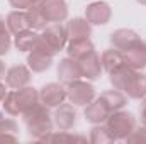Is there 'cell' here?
Instances as JSON below:
<instances>
[{"instance_id":"cell-1","label":"cell","mask_w":146,"mask_h":144,"mask_svg":"<svg viewBox=\"0 0 146 144\" xmlns=\"http://www.w3.org/2000/svg\"><path fill=\"white\" fill-rule=\"evenodd\" d=\"M36 104H39V90L27 85V87L15 88V90L10 88V92H7L2 102V108L7 115L17 117V115H22L31 107H34Z\"/></svg>"},{"instance_id":"cell-2","label":"cell","mask_w":146,"mask_h":144,"mask_svg":"<svg viewBox=\"0 0 146 144\" xmlns=\"http://www.w3.org/2000/svg\"><path fill=\"white\" fill-rule=\"evenodd\" d=\"M22 120H24V126H26L29 136L34 139H39V141L46 134H49L54 127L53 114L49 112V107L41 102L36 104L34 107H31L29 110H26L22 114Z\"/></svg>"},{"instance_id":"cell-3","label":"cell","mask_w":146,"mask_h":144,"mask_svg":"<svg viewBox=\"0 0 146 144\" xmlns=\"http://www.w3.org/2000/svg\"><path fill=\"white\" fill-rule=\"evenodd\" d=\"M66 44H68L66 26L63 22H53V24H48L41 31L34 48L46 51L51 56H56L60 51H63L66 48Z\"/></svg>"},{"instance_id":"cell-4","label":"cell","mask_w":146,"mask_h":144,"mask_svg":"<svg viewBox=\"0 0 146 144\" xmlns=\"http://www.w3.org/2000/svg\"><path fill=\"white\" fill-rule=\"evenodd\" d=\"M106 126L109 127L110 134L114 136L115 141H124L136 127V117L121 108V110H115V112H110V115L106 120Z\"/></svg>"},{"instance_id":"cell-5","label":"cell","mask_w":146,"mask_h":144,"mask_svg":"<svg viewBox=\"0 0 146 144\" xmlns=\"http://www.w3.org/2000/svg\"><path fill=\"white\" fill-rule=\"evenodd\" d=\"M95 95H97L95 87L88 80L80 78V80L72 81L70 85H66V100L73 105L85 107L95 98Z\"/></svg>"},{"instance_id":"cell-6","label":"cell","mask_w":146,"mask_h":144,"mask_svg":"<svg viewBox=\"0 0 146 144\" xmlns=\"http://www.w3.org/2000/svg\"><path fill=\"white\" fill-rule=\"evenodd\" d=\"M122 59L124 65H127L133 70H145L146 68V41L138 37L133 44H129L126 49H122Z\"/></svg>"},{"instance_id":"cell-7","label":"cell","mask_w":146,"mask_h":144,"mask_svg":"<svg viewBox=\"0 0 146 144\" xmlns=\"http://www.w3.org/2000/svg\"><path fill=\"white\" fill-rule=\"evenodd\" d=\"M65 100H66V85H63L61 81L46 83L39 90V102L48 105L49 108L61 105Z\"/></svg>"},{"instance_id":"cell-8","label":"cell","mask_w":146,"mask_h":144,"mask_svg":"<svg viewBox=\"0 0 146 144\" xmlns=\"http://www.w3.org/2000/svg\"><path fill=\"white\" fill-rule=\"evenodd\" d=\"M112 17V9L104 0H94L85 9V19L92 26H106Z\"/></svg>"},{"instance_id":"cell-9","label":"cell","mask_w":146,"mask_h":144,"mask_svg":"<svg viewBox=\"0 0 146 144\" xmlns=\"http://www.w3.org/2000/svg\"><path fill=\"white\" fill-rule=\"evenodd\" d=\"M76 110L73 104H66L63 102L61 105L54 107V114H53V122L54 127H58V131H72L76 126Z\"/></svg>"},{"instance_id":"cell-10","label":"cell","mask_w":146,"mask_h":144,"mask_svg":"<svg viewBox=\"0 0 146 144\" xmlns=\"http://www.w3.org/2000/svg\"><path fill=\"white\" fill-rule=\"evenodd\" d=\"M5 85L12 90L27 87L33 80V71L27 65H14L5 71Z\"/></svg>"},{"instance_id":"cell-11","label":"cell","mask_w":146,"mask_h":144,"mask_svg":"<svg viewBox=\"0 0 146 144\" xmlns=\"http://www.w3.org/2000/svg\"><path fill=\"white\" fill-rule=\"evenodd\" d=\"M78 65H80L82 78H85L88 81H95V80H99L102 76L104 68H102V63H100V56L95 51H92L87 56L80 58L78 59Z\"/></svg>"},{"instance_id":"cell-12","label":"cell","mask_w":146,"mask_h":144,"mask_svg":"<svg viewBox=\"0 0 146 144\" xmlns=\"http://www.w3.org/2000/svg\"><path fill=\"white\" fill-rule=\"evenodd\" d=\"M41 10L49 24L65 22L68 19V3L65 0H44L41 3Z\"/></svg>"},{"instance_id":"cell-13","label":"cell","mask_w":146,"mask_h":144,"mask_svg":"<svg viewBox=\"0 0 146 144\" xmlns=\"http://www.w3.org/2000/svg\"><path fill=\"white\" fill-rule=\"evenodd\" d=\"M56 75H58V80H60L63 85H70L75 80H80V78H82V71H80L78 61L73 59V58H70V56L60 59L58 68H56Z\"/></svg>"},{"instance_id":"cell-14","label":"cell","mask_w":146,"mask_h":144,"mask_svg":"<svg viewBox=\"0 0 146 144\" xmlns=\"http://www.w3.org/2000/svg\"><path fill=\"white\" fill-rule=\"evenodd\" d=\"M109 115H110L109 107L99 97H95L88 105H85V110H83V117L90 124H104Z\"/></svg>"},{"instance_id":"cell-15","label":"cell","mask_w":146,"mask_h":144,"mask_svg":"<svg viewBox=\"0 0 146 144\" xmlns=\"http://www.w3.org/2000/svg\"><path fill=\"white\" fill-rule=\"evenodd\" d=\"M122 92L127 95V98H133V100L145 98L146 97V75L134 70V73L127 80V83H126Z\"/></svg>"},{"instance_id":"cell-16","label":"cell","mask_w":146,"mask_h":144,"mask_svg":"<svg viewBox=\"0 0 146 144\" xmlns=\"http://www.w3.org/2000/svg\"><path fill=\"white\" fill-rule=\"evenodd\" d=\"M53 58L54 56L48 54L46 51L34 48L33 51L27 53V66L33 73H44L53 66Z\"/></svg>"},{"instance_id":"cell-17","label":"cell","mask_w":146,"mask_h":144,"mask_svg":"<svg viewBox=\"0 0 146 144\" xmlns=\"http://www.w3.org/2000/svg\"><path fill=\"white\" fill-rule=\"evenodd\" d=\"M68 39H85L92 36V24L85 17H73L66 24Z\"/></svg>"},{"instance_id":"cell-18","label":"cell","mask_w":146,"mask_h":144,"mask_svg":"<svg viewBox=\"0 0 146 144\" xmlns=\"http://www.w3.org/2000/svg\"><path fill=\"white\" fill-rule=\"evenodd\" d=\"M139 37V34L133 29H127V27H121V29H115L110 32V46L115 48V49H126L129 44H133L136 39Z\"/></svg>"},{"instance_id":"cell-19","label":"cell","mask_w":146,"mask_h":144,"mask_svg":"<svg viewBox=\"0 0 146 144\" xmlns=\"http://www.w3.org/2000/svg\"><path fill=\"white\" fill-rule=\"evenodd\" d=\"M95 51V46L94 42L90 41V37H85V39H68V44H66V53L68 56L73 59H80L83 56H87L88 53Z\"/></svg>"},{"instance_id":"cell-20","label":"cell","mask_w":146,"mask_h":144,"mask_svg":"<svg viewBox=\"0 0 146 144\" xmlns=\"http://www.w3.org/2000/svg\"><path fill=\"white\" fill-rule=\"evenodd\" d=\"M37 37H39L37 31L24 29V31H21V32H17L14 36V46L21 53H29V51L34 49V46H36V42H37Z\"/></svg>"},{"instance_id":"cell-21","label":"cell","mask_w":146,"mask_h":144,"mask_svg":"<svg viewBox=\"0 0 146 144\" xmlns=\"http://www.w3.org/2000/svg\"><path fill=\"white\" fill-rule=\"evenodd\" d=\"M104 100V104L109 107L110 112H115V110H121L127 105V95L117 88H112V90H106L100 93V97Z\"/></svg>"},{"instance_id":"cell-22","label":"cell","mask_w":146,"mask_h":144,"mask_svg":"<svg viewBox=\"0 0 146 144\" xmlns=\"http://www.w3.org/2000/svg\"><path fill=\"white\" fill-rule=\"evenodd\" d=\"M5 24H7V29L12 36H15L17 32L24 31V29H29V24H27V15H26V10H12L7 14L5 17Z\"/></svg>"},{"instance_id":"cell-23","label":"cell","mask_w":146,"mask_h":144,"mask_svg":"<svg viewBox=\"0 0 146 144\" xmlns=\"http://www.w3.org/2000/svg\"><path fill=\"white\" fill-rule=\"evenodd\" d=\"M100 63H102L104 71L110 73L112 70H115V68H119L121 65H124L122 51H121V49H115V48L106 49V51L100 54Z\"/></svg>"},{"instance_id":"cell-24","label":"cell","mask_w":146,"mask_h":144,"mask_svg":"<svg viewBox=\"0 0 146 144\" xmlns=\"http://www.w3.org/2000/svg\"><path fill=\"white\" fill-rule=\"evenodd\" d=\"M19 126L14 119H0V143H17Z\"/></svg>"},{"instance_id":"cell-25","label":"cell","mask_w":146,"mask_h":144,"mask_svg":"<svg viewBox=\"0 0 146 144\" xmlns=\"http://www.w3.org/2000/svg\"><path fill=\"white\" fill-rule=\"evenodd\" d=\"M134 73L133 68H129L127 65H121L119 68H115V70H112L109 73V81L110 85L114 87V88H117V90H124V87H126V83H127V80L131 78V75Z\"/></svg>"},{"instance_id":"cell-26","label":"cell","mask_w":146,"mask_h":144,"mask_svg":"<svg viewBox=\"0 0 146 144\" xmlns=\"http://www.w3.org/2000/svg\"><path fill=\"white\" fill-rule=\"evenodd\" d=\"M88 141L92 144H109L114 143V136L110 134L109 127L104 124H94V127L90 129V136H88Z\"/></svg>"},{"instance_id":"cell-27","label":"cell","mask_w":146,"mask_h":144,"mask_svg":"<svg viewBox=\"0 0 146 144\" xmlns=\"http://www.w3.org/2000/svg\"><path fill=\"white\" fill-rule=\"evenodd\" d=\"M26 15H27V24H29V29L33 31H42L49 22L46 20V17L42 15V10H41V3L39 5H34L31 9L26 10Z\"/></svg>"},{"instance_id":"cell-28","label":"cell","mask_w":146,"mask_h":144,"mask_svg":"<svg viewBox=\"0 0 146 144\" xmlns=\"http://www.w3.org/2000/svg\"><path fill=\"white\" fill-rule=\"evenodd\" d=\"M124 141H126V143H129V144H139V143L146 144V126H143V124H141L139 127L136 126V127H134V131H133V132L124 139Z\"/></svg>"},{"instance_id":"cell-29","label":"cell","mask_w":146,"mask_h":144,"mask_svg":"<svg viewBox=\"0 0 146 144\" xmlns=\"http://www.w3.org/2000/svg\"><path fill=\"white\" fill-rule=\"evenodd\" d=\"M12 46H14L12 34H10L9 31L2 32V34H0V56H5V54L10 51V48H12Z\"/></svg>"},{"instance_id":"cell-30","label":"cell","mask_w":146,"mask_h":144,"mask_svg":"<svg viewBox=\"0 0 146 144\" xmlns=\"http://www.w3.org/2000/svg\"><path fill=\"white\" fill-rule=\"evenodd\" d=\"M42 2L44 0H9L10 7L12 9H17V10H27V9H31L34 5L42 3Z\"/></svg>"},{"instance_id":"cell-31","label":"cell","mask_w":146,"mask_h":144,"mask_svg":"<svg viewBox=\"0 0 146 144\" xmlns=\"http://www.w3.org/2000/svg\"><path fill=\"white\" fill-rule=\"evenodd\" d=\"M139 117H141V124L146 126V97L141 98V105H139Z\"/></svg>"},{"instance_id":"cell-32","label":"cell","mask_w":146,"mask_h":144,"mask_svg":"<svg viewBox=\"0 0 146 144\" xmlns=\"http://www.w3.org/2000/svg\"><path fill=\"white\" fill-rule=\"evenodd\" d=\"M7 85H5V81H2L0 80V104L3 102V98H5V95H7Z\"/></svg>"},{"instance_id":"cell-33","label":"cell","mask_w":146,"mask_h":144,"mask_svg":"<svg viewBox=\"0 0 146 144\" xmlns=\"http://www.w3.org/2000/svg\"><path fill=\"white\" fill-rule=\"evenodd\" d=\"M5 31H9V29H7V24H5V17L0 15V34L5 32Z\"/></svg>"},{"instance_id":"cell-34","label":"cell","mask_w":146,"mask_h":144,"mask_svg":"<svg viewBox=\"0 0 146 144\" xmlns=\"http://www.w3.org/2000/svg\"><path fill=\"white\" fill-rule=\"evenodd\" d=\"M5 71H7V68H5V63L0 59V80H3V78H5Z\"/></svg>"},{"instance_id":"cell-35","label":"cell","mask_w":146,"mask_h":144,"mask_svg":"<svg viewBox=\"0 0 146 144\" xmlns=\"http://www.w3.org/2000/svg\"><path fill=\"white\" fill-rule=\"evenodd\" d=\"M138 3H141V5H146V0H136Z\"/></svg>"}]
</instances>
